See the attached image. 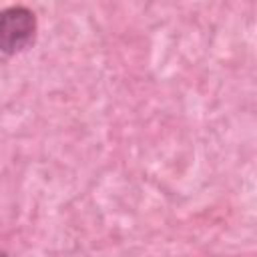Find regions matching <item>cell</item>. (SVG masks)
Masks as SVG:
<instances>
[{"label":"cell","mask_w":257,"mask_h":257,"mask_svg":"<svg viewBox=\"0 0 257 257\" xmlns=\"http://www.w3.org/2000/svg\"><path fill=\"white\" fill-rule=\"evenodd\" d=\"M36 36V16L28 6L14 4L0 10V52L26 50Z\"/></svg>","instance_id":"obj_1"},{"label":"cell","mask_w":257,"mask_h":257,"mask_svg":"<svg viewBox=\"0 0 257 257\" xmlns=\"http://www.w3.org/2000/svg\"><path fill=\"white\" fill-rule=\"evenodd\" d=\"M0 257H10V255H8L6 251H0Z\"/></svg>","instance_id":"obj_2"}]
</instances>
